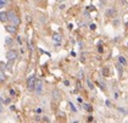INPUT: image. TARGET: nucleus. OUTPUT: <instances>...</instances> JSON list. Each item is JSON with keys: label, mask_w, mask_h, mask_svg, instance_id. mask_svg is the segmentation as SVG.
I'll return each mask as SVG.
<instances>
[{"label": "nucleus", "mask_w": 128, "mask_h": 123, "mask_svg": "<svg viewBox=\"0 0 128 123\" xmlns=\"http://www.w3.org/2000/svg\"><path fill=\"white\" fill-rule=\"evenodd\" d=\"M8 17H9V22H11V24L18 27L21 24V18L16 15V12L14 10H9L8 11Z\"/></svg>", "instance_id": "f257e3e1"}, {"label": "nucleus", "mask_w": 128, "mask_h": 123, "mask_svg": "<svg viewBox=\"0 0 128 123\" xmlns=\"http://www.w3.org/2000/svg\"><path fill=\"white\" fill-rule=\"evenodd\" d=\"M36 80H37L36 74H32V76L28 77V79H27V89H28V92H34V84H36Z\"/></svg>", "instance_id": "f03ea898"}, {"label": "nucleus", "mask_w": 128, "mask_h": 123, "mask_svg": "<svg viewBox=\"0 0 128 123\" xmlns=\"http://www.w3.org/2000/svg\"><path fill=\"white\" fill-rule=\"evenodd\" d=\"M18 56V52H17V50H15V49H10V50H8V52H6V58H8V61H15L16 58Z\"/></svg>", "instance_id": "7ed1b4c3"}, {"label": "nucleus", "mask_w": 128, "mask_h": 123, "mask_svg": "<svg viewBox=\"0 0 128 123\" xmlns=\"http://www.w3.org/2000/svg\"><path fill=\"white\" fill-rule=\"evenodd\" d=\"M34 92H36L37 95H42V93H43V80H40V79H37V80H36Z\"/></svg>", "instance_id": "20e7f679"}, {"label": "nucleus", "mask_w": 128, "mask_h": 123, "mask_svg": "<svg viewBox=\"0 0 128 123\" xmlns=\"http://www.w3.org/2000/svg\"><path fill=\"white\" fill-rule=\"evenodd\" d=\"M5 30L10 34H16L17 33V27L14 24H5Z\"/></svg>", "instance_id": "39448f33"}, {"label": "nucleus", "mask_w": 128, "mask_h": 123, "mask_svg": "<svg viewBox=\"0 0 128 123\" xmlns=\"http://www.w3.org/2000/svg\"><path fill=\"white\" fill-rule=\"evenodd\" d=\"M52 40H54V43L56 45H60V43L62 42V36L60 33H54L52 34Z\"/></svg>", "instance_id": "423d86ee"}, {"label": "nucleus", "mask_w": 128, "mask_h": 123, "mask_svg": "<svg viewBox=\"0 0 128 123\" xmlns=\"http://www.w3.org/2000/svg\"><path fill=\"white\" fill-rule=\"evenodd\" d=\"M0 22H1V23H6V22H9L8 11H1V12H0Z\"/></svg>", "instance_id": "0eeeda50"}, {"label": "nucleus", "mask_w": 128, "mask_h": 123, "mask_svg": "<svg viewBox=\"0 0 128 123\" xmlns=\"http://www.w3.org/2000/svg\"><path fill=\"white\" fill-rule=\"evenodd\" d=\"M52 99L55 101H59L60 99H61V93L59 92V89H54L52 90Z\"/></svg>", "instance_id": "6e6552de"}, {"label": "nucleus", "mask_w": 128, "mask_h": 123, "mask_svg": "<svg viewBox=\"0 0 128 123\" xmlns=\"http://www.w3.org/2000/svg\"><path fill=\"white\" fill-rule=\"evenodd\" d=\"M116 14H117V11L114 8H110V9L106 10V16L108 17H114V16H116Z\"/></svg>", "instance_id": "1a4fd4ad"}, {"label": "nucleus", "mask_w": 128, "mask_h": 123, "mask_svg": "<svg viewBox=\"0 0 128 123\" xmlns=\"http://www.w3.org/2000/svg\"><path fill=\"white\" fill-rule=\"evenodd\" d=\"M116 68H117L118 71V76H120V78L122 77V74H123V68H122V65L118 62V64H116Z\"/></svg>", "instance_id": "9d476101"}, {"label": "nucleus", "mask_w": 128, "mask_h": 123, "mask_svg": "<svg viewBox=\"0 0 128 123\" xmlns=\"http://www.w3.org/2000/svg\"><path fill=\"white\" fill-rule=\"evenodd\" d=\"M118 62L123 66V65H127V60L124 56H118Z\"/></svg>", "instance_id": "9b49d317"}, {"label": "nucleus", "mask_w": 128, "mask_h": 123, "mask_svg": "<svg viewBox=\"0 0 128 123\" xmlns=\"http://www.w3.org/2000/svg\"><path fill=\"white\" fill-rule=\"evenodd\" d=\"M83 108H84L86 111H88V112H92V111H93L92 105H89V104H83Z\"/></svg>", "instance_id": "f8f14e48"}, {"label": "nucleus", "mask_w": 128, "mask_h": 123, "mask_svg": "<svg viewBox=\"0 0 128 123\" xmlns=\"http://www.w3.org/2000/svg\"><path fill=\"white\" fill-rule=\"evenodd\" d=\"M96 84H98V86H100V89H101V90H104V92L106 90V85H105L104 82H100V80H99V82H96Z\"/></svg>", "instance_id": "ddd939ff"}, {"label": "nucleus", "mask_w": 128, "mask_h": 123, "mask_svg": "<svg viewBox=\"0 0 128 123\" xmlns=\"http://www.w3.org/2000/svg\"><path fill=\"white\" fill-rule=\"evenodd\" d=\"M14 62H15V61H8V64H6V70H8V71H12Z\"/></svg>", "instance_id": "4468645a"}, {"label": "nucleus", "mask_w": 128, "mask_h": 123, "mask_svg": "<svg viewBox=\"0 0 128 123\" xmlns=\"http://www.w3.org/2000/svg\"><path fill=\"white\" fill-rule=\"evenodd\" d=\"M83 78H84V72H83V70H80L78 73H77V79H78V80H82Z\"/></svg>", "instance_id": "2eb2a0df"}, {"label": "nucleus", "mask_w": 128, "mask_h": 123, "mask_svg": "<svg viewBox=\"0 0 128 123\" xmlns=\"http://www.w3.org/2000/svg\"><path fill=\"white\" fill-rule=\"evenodd\" d=\"M87 85H88V88L90 89V90H94V89H95V86H94V83H93V82H90L89 79H87Z\"/></svg>", "instance_id": "dca6fc26"}, {"label": "nucleus", "mask_w": 128, "mask_h": 123, "mask_svg": "<svg viewBox=\"0 0 128 123\" xmlns=\"http://www.w3.org/2000/svg\"><path fill=\"white\" fill-rule=\"evenodd\" d=\"M0 80H1V83L6 80V76L4 74V71H1V70H0Z\"/></svg>", "instance_id": "f3484780"}, {"label": "nucleus", "mask_w": 128, "mask_h": 123, "mask_svg": "<svg viewBox=\"0 0 128 123\" xmlns=\"http://www.w3.org/2000/svg\"><path fill=\"white\" fill-rule=\"evenodd\" d=\"M12 43H14V39L10 38V37H8V38L5 39V44H6V45H11Z\"/></svg>", "instance_id": "a211bd4d"}, {"label": "nucleus", "mask_w": 128, "mask_h": 123, "mask_svg": "<svg viewBox=\"0 0 128 123\" xmlns=\"http://www.w3.org/2000/svg\"><path fill=\"white\" fill-rule=\"evenodd\" d=\"M108 74H110V72H108V67H105V68H102V76L108 77Z\"/></svg>", "instance_id": "6ab92c4d"}, {"label": "nucleus", "mask_w": 128, "mask_h": 123, "mask_svg": "<svg viewBox=\"0 0 128 123\" xmlns=\"http://www.w3.org/2000/svg\"><path fill=\"white\" fill-rule=\"evenodd\" d=\"M6 4H8V0H0V10L2 9Z\"/></svg>", "instance_id": "aec40b11"}, {"label": "nucleus", "mask_w": 128, "mask_h": 123, "mask_svg": "<svg viewBox=\"0 0 128 123\" xmlns=\"http://www.w3.org/2000/svg\"><path fill=\"white\" fill-rule=\"evenodd\" d=\"M0 70H1V71H6V64L0 62Z\"/></svg>", "instance_id": "412c9836"}, {"label": "nucleus", "mask_w": 128, "mask_h": 123, "mask_svg": "<svg viewBox=\"0 0 128 123\" xmlns=\"http://www.w3.org/2000/svg\"><path fill=\"white\" fill-rule=\"evenodd\" d=\"M70 107H71V110H72V112H77V108L74 107V105L72 104V102H70Z\"/></svg>", "instance_id": "4be33fe9"}, {"label": "nucleus", "mask_w": 128, "mask_h": 123, "mask_svg": "<svg viewBox=\"0 0 128 123\" xmlns=\"http://www.w3.org/2000/svg\"><path fill=\"white\" fill-rule=\"evenodd\" d=\"M98 51L100 52V54H102V52H104V49H102V46H101V45H99V46H98Z\"/></svg>", "instance_id": "5701e85b"}, {"label": "nucleus", "mask_w": 128, "mask_h": 123, "mask_svg": "<svg viewBox=\"0 0 128 123\" xmlns=\"http://www.w3.org/2000/svg\"><path fill=\"white\" fill-rule=\"evenodd\" d=\"M89 27H90V29H92V30H94V29L96 28V26H95L94 23H90V24H89Z\"/></svg>", "instance_id": "b1692460"}, {"label": "nucleus", "mask_w": 128, "mask_h": 123, "mask_svg": "<svg viewBox=\"0 0 128 123\" xmlns=\"http://www.w3.org/2000/svg\"><path fill=\"white\" fill-rule=\"evenodd\" d=\"M0 112H2V99L0 98Z\"/></svg>", "instance_id": "393cba45"}, {"label": "nucleus", "mask_w": 128, "mask_h": 123, "mask_svg": "<svg viewBox=\"0 0 128 123\" xmlns=\"http://www.w3.org/2000/svg\"><path fill=\"white\" fill-rule=\"evenodd\" d=\"M77 101H78L79 104H82V102H83V99H82L80 96H78V98H77Z\"/></svg>", "instance_id": "a878e982"}, {"label": "nucleus", "mask_w": 128, "mask_h": 123, "mask_svg": "<svg viewBox=\"0 0 128 123\" xmlns=\"http://www.w3.org/2000/svg\"><path fill=\"white\" fill-rule=\"evenodd\" d=\"M43 121H44V122H50L49 117H43Z\"/></svg>", "instance_id": "bb28decb"}, {"label": "nucleus", "mask_w": 128, "mask_h": 123, "mask_svg": "<svg viewBox=\"0 0 128 123\" xmlns=\"http://www.w3.org/2000/svg\"><path fill=\"white\" fill-rule=\"evenodd\" d=\"M118 111H120L121 114H126V111H124V110H123L122 107H120V108H118Z\"/></svg>", "instance_id": "cd10ccee"}, {"label": "nucleus", "mask_w": 128, "mask_h": 123, "mask_svg": "<svg viewBox=\"0 0 128 123\" xmlns=\"http://www.w3.org/2000/svg\"><path fill=\"white\" fill-rule=\"evenodd\" d=\"M17 43H18V44H22V39H21V37H17Z\"/></svg>", "instance_id": "c85d7f7f"}, {"label": "nucleus", "mask_w": 128, "mask_h": 123, "mask_svg": "<svg viewBox=\"0 0 128 123\" xmlns=\"http://www.w3.org/2000/svg\"><path fill=\"white\" fill-rule=\"evenodd\" d=\"M87 121H88V122H93L94 120H93V117H92V116H89V117H88V120H87Z\"/></svg>", "instance_id": "c756f323"}, {"label": "nucleus", "mask_w": 128, "mask_h": 123, "mask_svg": "<svg viewBox=\"0 0 128 123\" xmlns=\"http://www.w3.org/2000/svg\"><path fill=\"white\" fill-rule=\"evenodd\" d=\"M105 104H106V106H111V102H110L108 100H106V101H105Z\"/></svg>", "instance_id": "7c9ffc66"}, {"label": "nucleus", "mask_w": 128, "mask_h": 123, "mask_svg": "<svg viewBox=\"0 0 128 123\" xmlns=\"http://www.w3.org/2000/svg\"><path fill=\"white\" fill-rule=\"evenodd\" d=\"M10 94L11 95H15L16 93H15V90H14V89H11V90H10Z\"/></svg>", "instance_id": "2f4dec72"}, {"label": "nucleus", "mask_w": 128, "mask_h": 123, "mask_svg": "<svg viewBox=\"0 0 128 123\" xmlns=\"http://www.w3.org/2000/svg\"><path fill=\"white\" fill-rule=\"evenodd\" d=\"M4 102H5V104H10V99H6Z\"/></svg>", "instance_id": "473e14b6"}, {"label": "nucleus", "mask_w": 128, "mask_h": 123, "mask_svg": "<svg viewBox=\"0 0 128 123\" xmlns=\"http://www.w3.org/2000/svg\"><path fill=\"white\" fill-rule=\"evenodd\" d=\"M64 84H65V85H70V82H68V80H65V82H64Z\"/></svg>", "instance_id": "72a5a7b5"}, {"label": "nucleus", "mask_w": 128, "mask_h": 123, "mask_svg": "<svg viewBox=\"0 0 128 123\" xmlns=\"http://www.w3.org/2000/svg\"><path fill=\"white\" fill-rule=\"evenodd\" d=\"M40 112H42V108H40V107L39 108H37V114H40Z\"/></svg>", "instance_id": "f704fd0d"}, {"label": "nucleus", "mask_w": 128, "mask_h": 123, "mask_svg": "<svg viewBox=\"0 0 128 123\" xmlns=\"http://www.w3.org/2000/svg\"><path fill=\"white\" fill-rule=\"evenodd\" d=\"M39 2H43V1H46V0H38Z\"/></svg>", "instance_id": "c9c22d12"}, {"label": "nucleus", "mask_w": 128, "mask_h": 123, "mask_svg": "<svg viewBox=\"0 0 128 123\" xmlns=\"http://www.w3.org/2000/svg\"><path fill=\"white\" fill-rule=\"evenodd\" d=\"M58 1H60V2H61V1H65V0H58Z\"/></svg>", "instance_id": "e433bc0d"}, {"label": "nucleus", "mask_w": 128, "mask_h": 123, "mask_svg": "<svg viewBox=\"0 0 128 123\" xmlns=\"http://www.w3.org/2000/svg\"><path fill=\"white\" fill-rule=\"evenodd\" d=\"M0 84H1V80H0Z\"/></svg>", "instance_id": "4c0bfd02"}, {"label": "nucleus", "mask_w": 128, "mask_h": 123, "mask_svg": "<svg viewBox=\"0 0 128 123\" xmlns=\"http://www.w3.org/2000/svg\"><path fill=\"white\" fill-rule=\"evenodd\" d=\"M127 45H128V44H127Z\"/></svg>", "instance_id": "58836bf2"}]
</instances>
